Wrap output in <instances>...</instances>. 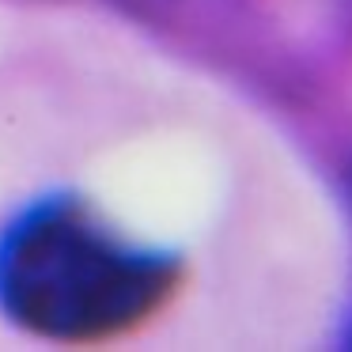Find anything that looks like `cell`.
<instances>
[{"label":"cell","mask_w":352,"mask_h":352,"mask_svg":"<svg viewBox=\"0 0 352 352\" xmlns=\"http://www.w3.org/2000/svg\"><path fill=\"white\" fill-rule=\"evenodd\" d=\"M175 276L167 254L125 243L76 201H42L0 239V307L57 341H91L144 322Z\"/></svg>","instance_id":"1"}]
</instances>
